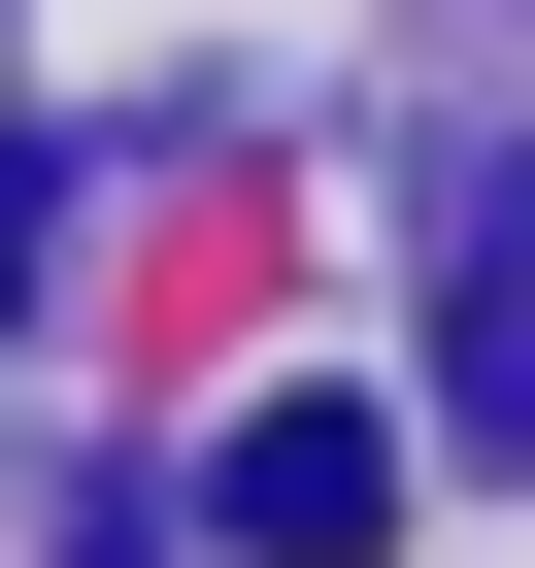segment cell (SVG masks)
I'll return each instance as SVG.
<instances>
[{
	"mask_svg": "<svg viewBox=\"0 0 535 568\" xmlns=\"http://www.w3.org/2000/svg\"><path fill=\"white\" fill-rule=\"evenodd\" d=\"M201 535H234V568H369V535H402V435H369V402H234V435H201Z\"/></svg>",
	"mask_w": 535,
	"mask_h": 568,
	"instance_id": "6da1fadb",
	"label": "cell"
},
{
	"mask_svg": "<svg viewBox=\"0 0 535 568\" xmlns=\"http://www.w3.org/2000/svg\"><path fill=\"white\" fill-rule=\"evenodd\" d=\"M435 435L535 468V168H435Z\"/></svg>",
	"mask_w": 535,
	"mask_h": 568,
	"instance_id": "7a4b0ae2",
	"label": "cell"
},
{
	"mask_svg": "<svg viewBox=\"0 0 535 568\" xmlns=\"http://www.w3.org/2000/svg\"><path fill=\"white\" fill-rule=\"evenodd\" d=\"M0 302H34V168H0Z\"/></svg>",
	"mask_w": 535,
	"mask_h": 568,
	"instance_id": "3957f363",
	"label": "cell"
}]
</instances>
